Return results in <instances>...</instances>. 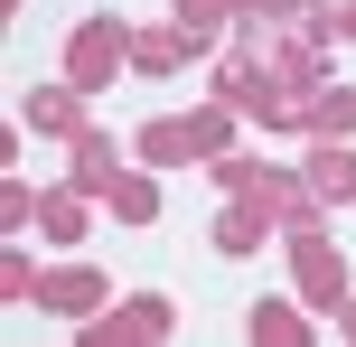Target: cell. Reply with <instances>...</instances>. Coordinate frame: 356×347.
I'll return each instance as SVG.
<instances>
[{"instance_id": "7402d4cb", "label": "cell", "mask_w": 356, "mask_h": 347, "mask_svg": "<svg viewBox=\"0 0 356 347\" xmlns=\"http://www.w3.org/2000/svg\"><path fill=\"white\" fill-rule=\"evenodd\" d=\"M319 29H328V38H347V47H356V0H328V10H319Z\"/></svg>"}, {"instance_id": "30bf717a", "label": "cell", "mask_w": 356, "mask_h": 347, "mask_svg": "<svg viewBox=\"0 0 356 347\" xmlns=\"http://www.w3.org/2000/svg\"><path fill=\"white\" fill-rule=\"evenodd\" d=\"M122 150H131V141H122V131H104V122H94V131H75V141H66V179L85 188V197H104V188L131 169Z\"/></svg>"}, {"instance_id": "5bb4252c", "label": "cell", "mask_w": 356, "mask_h": 347, "mask_svg": "<svg viewBox=\"0 0 356 347\" xmlns=\"http://www.w3.org/2000/svg\"><path fill=\"white\" fill-rule=\"evenodd\" d=\"M272 235H282V225H272L253 197H225V216H216V254H225V263H253Z\"/></svg>"}, {"instance_id": "52a82bcc", "label": "cell", "mask_w": 356, "mask_h": 347, "mask_svg": "<svg viewBox=\"0 0 356 347\" xmlns=\"http://www.w3.org/2000/svg\"><path fill=\"white\" fill-rule=\"evenodd\" d=\"M291 244V300H309V310H338V300L356 291V273H347V254L328 235H282Z\"/></svg>"}, {"instance_id": "5b68a950", "label": "cell", "mask_w": 356, "mask_h": 347, "mask_svg": "<svg viewBox=\"0 0 356 347\" xmlns=\"http://www.w3.org/2000/svg\"><path fill=\"white\" fill-rule=\"evenodd\" d=\"M169 329H178V300H169V291H131V300H113V310L75 319L85 347H160Z\"/></svg>"}, {"instance_id": "603a6c76", "label": "cell", "mask_w": 356, "mask_h": 347, "mask_svg": "<svg viewBox=\"0 0 356 347\" xmlns=\"http://www.w3.org/2000/svg\"><path fill=\"white\" fill-rule=\"evenodd\" d=\"M328 319H338V338L356 347V291H347V300H338V310H328Z\"/></svg>"}, {"instance_id": "7c38bea8", "label": "cell", "mask_w": 356, "mask_h": 347, "mask_svg": "<svg viewBox=\"0 0 356 347\" xmlns=\"http://www.w3.org/2000/svg\"><path fill=\"white\" fill-rule=\"evenodd\" d=\"M38 235H47L56 254H66V244H85V235H94V197H85L75 179H66V188H38Z\"/></svg>"}, {"instance_id": "e0dca14e", "label": "cell", "mask_w": 356, "mask_h": 347, "mask_svg": "<svg viewBox=\"0 0 356 347\" xmlns=\"http://www.w3.org/2000/svg\"><path fill=\"white\" fill-rule=\"evenodd\" d=\"M244 329H253V347H309V310H291V300L272 291V300H253Z\"/></svg>"}, {"instance_id": "8992f818", "label": "cell", "mask_w": 356, "mask_h": 347, "mask_svg": "<svg viewBox=\"0 0 356 347\" xmlns=\"http://www.w3.org/2000/svg\"><path fill=\"white\" fill-rule=\"evenodd\" d=\"M207 94H216V104H234L244 122H263V131H282V141H300V104H282V94H272L244 56H225V66L207 75Z\"/></svg>"}, {"instance_id": "2e32d148", "label": "cell", "mask_w": 356, "mask_h": 347, "mask_svg": "<svg viewBox=\"0 0 356 347\" xmlns=\"http://www.w3.org/2000/svg\"><path fill=\"white\" fill-rule=\"evenodd\" d=\"M104 216L113 225H160V179H150V169H122V179L104 188Z\"/></svg>"}, {"instance_id": "ac0fdd59", "label": "cell", "mask_w": 356, "mask_h": 347, "mask_svg": "<svg viewBox=\"0 0 356 347\" xmlns=\"http://www.w3.org/2000/svg\"><path fill=\"white\" fill-rule=\"evenodd\" d=\"M169 10H178V29H188L197 47H216V38L234 29V0H169Z\"/></svg>"}, {"instance_id": "9c48e42d", "label": "cell", "mask_w": 356, "mask_h": 347, "mask_svg": "<svg viewBox=\"0 0 356 347\" xmlns=\"http://www.w3.org/2000/svg\"><path fill=\"white\" fill-rule=\"evenodd\" d=\"M19 122H29V131H47V141L66 150L75 131H94V94H85V85H66V75H56V85H38L29 104H19Z\"/></svg>"}, {"instance_id": "7a4b0ae2", "label": "cell", "mask_w": 356, "mask_h": 347, "mask_svg": "<svg viewBox=\"0 0 356 347\" xmlns=\"http://www.w3.org/2000/svg\"><path fill=\"white\" fill-rule=\"evenodd\" d=\"M207 179L225 188V197H253L272 225H282V235H319V216H328V207L309 197V179H300V169L253 160V150H216V160H207Z\"/></svg>"}, {"instance_id": "9a60e30c", "label": "cell", "mask_w": 356, "mask_h": 347, "mask_svg": "<svg viewBox=\"0 0 356 347\" xmlns=\"http://www.w3.org/2000/svg\"><path fill=\"white\" fill-rule=\"evenodd\" d=\"M300 141H356V85H347V75H328V85L319 94H309V113H300Z\"/></svg>"}, {"instance_id": "d6986e66", "label": "cell", "mask_w": 356, "mask_h": 347, "mask_svg": "<svg viewBox=\"0 0 356 347\" xmlns=\"http://www.w3.org/2000/svg\"><path fill=\"white\" fill-rule=\"evenodd\" d=\"M38 282H47V263H38L29 244H10V254H0V300H38Z\"/></svg>"}, {"instance_id": "277c9868", "label": "cell", "mask_w": 356, "mask_h": 347, "mask_svg": "<svg viewBox=\"0 0 356 347\" xmlns=\"http://www.w3.org/2000/svg\"><path fill=\"white\" fill-rule=\"evenodd\" d=\"M131 75V19H113V10H94L85 29L66 38V85H85V94H104V85H122Z\"/></svg>"}, {"instance_id": "3957f363", "label": "cell", "mask_w": 356, "mask_h": 347, "mask_svg": "<svg viewBox=\"0 0 356 347\" xmlns=\"http://www.w3.org/2000/svg\"><path fill=\"white\" fill-rule=\"evenodd\" d=\"M234 122H244V113L207 94L197 113H160V122H141V131H131V160H141V169H197V160H216V150H234Z\"/></svg>"}, {"instance_id": "6da1fadb", "label": "cell", "mask_w": 356, "mask_h": 347, "mask_svg": "<svg viewBox=\"0 0 356 347\" xmlns=\"http://www.w3.org/2000/svg\"><path fill=\"white\" fill-rule=\"evenodd\" d=\"M234 56H244V66L263 75L272 94H282V104H300V113H309V94L328 85V29H319V19H300V29H282V19H253ZM300 131H309V122H300Z\"/></svg>"}, {"instance_id": "ffe728a7", "label": "cell", "mask_w": 356, "mask_h": 347, "mask_svg": "<svg viewBox=\"0 0 356 347\" xmlns=\"http://www.w3.org/2000/svg\"><path fill=\"white\" fill-rule=\"evenodd\" d=\"M328 0H234V19H282V29H300V19H319Z\"/></svg>"}, {"instance_id": "44dd1931", "label": "cell", "mask_w": 356, "mask_h": 347, "mask_svg": "<svg viewBox=\"0 0 356 347\" xmlns=\"http://www.w3.org/2000/svg\"><path fill=\"white\" fill-rule=\"evenodd\" d=\"M0 225H38V188H19V179H0Z\"/></svg>"}, {"instance_id": "4fadbf2b", "label": "cell", "mask_w": 356, "mask_h": 347, "mask_svg": "<svg viewBox=\"0 0 356 347\" xmlns=\"http://www.w3.org/2000/svg\"><path fill=\"white\" fill-rule=\"evenodd\" d=\"M197 56H207V47H197L178 19H169V29H131V75H188Z\"/></svg>"}, {"instance_id": "ba28073f", "label": "cell", "mask_w": 356, "mask_h": 347, "mask_svg": "<svg viewBox=\"0 0 356 347\" xmlns=\"http://www.w3.org/2000/svg\"><path fill=\"white\" fill-rule=\"evenodd\" d=\"M104 300H113V282L94 273V263H47V282H38V310L66 319V329H75V319H94Z\"/></svg>"}, {"instance_id": "8fae6325", "label": "cell", "mask_w": 356, "mask_h": 347, "mask_svg": "<svg viewBox=\"0 0 356 347\" xmlns=\"http://www.w3.org/2000/svg\"><path fill=\"white\" fill-rule=\"evenodd\" d=\"M300 179L319 207H356V141H300Z\"/></svg>"}]
</instances>
